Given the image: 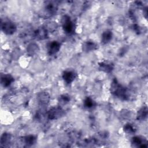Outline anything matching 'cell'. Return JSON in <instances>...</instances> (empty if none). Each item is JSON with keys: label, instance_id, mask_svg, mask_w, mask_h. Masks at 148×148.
<instances>
[{"label": "cell", "instance_id": "6da1fadb", "mask_svg": "<svg viewBox=\"0 0 148 148\" xmlns=\"http://www.w3.org/2000/svg\"><path fill=\"white\" fill-rule=\"evenodd\" d=\"M110 92L112 94L122 100H128L130 98V91L128 89L121 85L116 78L112 82L110 87Z\"/></svg>", "mask_w": 148, "mask_h": 148}, {"label": "cell", "instance_id": "7a4b0ae2", "mask_svg": "<svg viewBox=\"0 0 148 148\" xmlns=\"http://www.w3.org/2000/svg\"><path fill=\"white\" fill-rule=\"evenodd\" d=\"M61 25L64 31L68 35L73 33L75 31V24L68 15H64L61 18Z\"/></svg>", "mask_w": 148, "mask_h": 148}, {"label": "cell", "instance_id": "3957f363", "mask_svg": "<svg viewBox=\"0 0 148 148\" xmlns=\"http://www.w3.org/2000/svg\"><path fill=\"white\" fill-rule=\"evenodd\" d=\"M65 114V110L60 106H53L46 113L47 118L51 120L60 119L63 117Z\"/></svg>", "mask_w": 148, "mask_h": 148}, {"label": "cell", "instance_id": "277c9868", "mask_svg": "<svg viewBox=\"0 0 148 148\" xmlns=\"http://www.w3.org/2000/svg\"><path fill=\"white\" fill-rule=\"evenodd\" d=\"M1 26L2 31L8 35L13 34L17 31L16 25L10 20H1Z\"/></svg>", "mask_w": 148, "mask_h": 148}, {"label": "cell", "instance_id": "5b68a950", "mask_svg": "<svg viewBox=\"0 0 148 148\" xmlns=\"http://www.w3.org/2000/svg\"><path fill=\"white\" fill-rule=\"evenodd\" d=\"M61 47V44L57 40H53L47 44L46 48L47 53L49 56H53L57 54Z\"/></svg>", "mask_w": 148, "mask_h": 148}, {"label": "cell", "instance_id": "8992f818", "mask_svg": "<svg viewBox=\"0 0 148 148\" xmlns=\"http://www.w3.org/2000/svg\"><path fill=\"white\" fill-rule=\"evenodd\" d=\"M33 36L37 40H45L48 38L49 32L45 27H40L34 31Z\"/></svg>", "mask_w": 148, "mask_h": 148}, {"label": "cell", "instance_id": "52a82bcc", "mask_svg": "<svg viewBox=\"0 0 148 148\" xmlns=\"http://www.w3.org/2000/svg\"><path fill=\"white\" fill-rule=\"evenodd\" d=\"M76 77V73L72 70H65L62 72V77L66 84H71Z\"/></svg>", "mask_w": 148, "mask_h": 148}, {"label": "cell", "instance_id": "ba28073f", "mask_svg": "<svg viewBox=\"0 0 148 148\" xmlns=\"http://www.w3.org/2000/svg\"><path fill=\"white\" fill-rule=\"evenodd\" d=\"M37 99L39 103L42 106H47L50 101V97L49 94L46 91H42L38 94Z\"/></svg>", "mask_w": 148, "mask_h": 148}, {"label": "cell", "instance_id": "9c48e42d", "mask_svg": "<svg viewBox=\"0 0 148 148\" xmlns=\"http://www.w3.org/2000/svg\"><path fill=\"white\" fill-rule=\"evenodd\" d=\"M132 145L135 147H147V140L141 136H135L132 137L131 140Z\"/></svg>", "mask_w": 148, "mask_h": 148}, {"label": "cell", "instance_id": "30bf717a", "mask_svg": "<svg viewBox=\"0 0 148 148\" xmlns=\"http://www.w3.org/2000/svg\"><path fill=\"white\" fill-rule=\"evenodd\" d=\"M114 68V64L108 61H102L98 64V69L100 71L109 73L111 72Z\"/></svg>", "mask_w": 148, "mask_h": 148}, {"label": "cell", "instance_id": "8fae6325", "mask_svg": "<svg viewBox=\"0 0 148 148\" xmlns=\"http://www.w3.org/2000/svg\"><path fill=\"white\" fill-rule=\"evenodd\" d=\"M57 9V5L53 1L47 2L44 8L45 12L47 13V14H48L49 16H52L56 13Z\"/></svg>", "mask_w": 148, "mask_h": 148}, {"label": "cell", "instance_id": "7c38bea8", "mask_svg": "<svg viewBox=\"0 0 148 148\" xmlns=\"http://www.w3.org/2000/svg\"><path fill=\"white\" fill-rule=\"evenodd\" d=\"M98 45L92 41V40H87L85 41L82 45V50L84 52H90L94 50H95L98 49Z\"/></svg>", "mask_w": 148, "mask_h": 148}, {"label": "cell", "instance_id": "4fadbf2b", "mask_svg": "<svg viewBox=\"0 0 148 148\" xmlns=\"http://www.w3.org/2000/svg\"><path fill=\"white\" fill-rule=\"evenodd\" d=\"M14 81V77L9 73L3 74L1 77V84L4 87H9L13 82Z\"/></svg>", "mask_w": 148, "mask_h": 148}, {"label": "cell", "instance_id": "5bb4252c", "mask_svg": "<svg viewBox=\"0 0 148 148\" xmlns=\"http://www.w3.org/2000/svg\"><path fill=\"white\" fill-rule=\"evenodd\" d=\"M113 38V32L110 29L105 30L101 35V42L105 45L109 43Z\"/></svg>", "mask_w": 148, "mask_h": 148}, {"label": "cell", "instance_id": "9a60e30c", "mask_svg": "<svg viewBox=\"0 0 148 148\" xmlns=\"http://www.w3.org/2000/svg\"><path fill=\"white\" fill-rule=\"evenodd\" d=\"M148 114V109L147 106H143L137 112L136 119L139 121L145 120Z\"/></svg>", "mask_w": 148, "mask_h": 148}, {"label": "cell", "instance_id": "2e32d148", "mask_svg": "<svg viewBox=\"0 0 148 148\" xmlns=\"http://www.w3.org/2000/svg\"><path fill=\"white\" fill-rule=\"evenodd\" d=\"M21 140L25 145L31 146L35 144L36 142V137L33 135H28L21 138Z\"/></svg>", "mask_w": 148, "mask_h": 148}, {"label": "cell", "instance_id": "e0dca14e", "mask_svg": "<svg viewBox=\"0 0 148 148\" xmlns=\"http://www.w3.org/2000/svg\"><path fill=\"white\" fill-rule=\"evenodd\" d=\"M39 51V47L38 45L35 43H31L29 44L27 47V52L28 55L33 56L38 54Z\"/></svg>", "mask_w": 148, "mask_h": 148}, {"label": "cell", "instance_id": "ac0fdd59", "mask_svg": "<svg viewBox=\"0 0 148 148\" xmlns=\"http://www.w3.org/2000/svg\"><path fill=\"white\" fill-rule=\"evenodd\" d=\"M12 140V135L9 133H3L0 139L1 146L3 147L8 146V145L11 142Z\"/></svg>", "mask_w": 148, "mask_h": 148}, {"label": "cell", "instance_id": "d6986e66", "mask_svg": "<svg viewBox=\"0 0 148 148\" xmlns=\"http://www.w3.org/2000/svg\"><path fill=\"white\" fill-rule=\"evenodd\" d=\"M83 105L86 108L91 109L95 106L96 103L91 97H87L84 99L83 102Z\"/></svg>", "mask_w": 148, "mask_h": 148}, {"label": "cell", "instance_id": "ffe728a7", "mask_svg": "<svg viewBox=\"0 0 148 148\" xmlns=\"http://www.w3.org/2000/svg\"><path fill=\"white\" fill-rule=\"evenodd\" d=\"M123 131L127 134H134L136 132V128L131 123H127L123 127Z\"/></svg>", "mask_w": 148, "mask_h": 148}, {"label": "cell", "instance_id": "44dd1931", "mask_svg": "<svg viewBox=\"0 0 148 148\" xmlns=\"http://www.w3.org/2000/svg\"><path fill=\"white\" fill-rule=\"evenodd\" d=\"M46 29L48 31V32H53L57 29L58 28V24L56 22L54 21H50L48 22L47 24H46V26H44Z\"/></svg>", "mask_w": 148, "mask_h": 148}, {"label": "cell", "instance_id": "7402d4cb", "mask_svg": "<svg viewBox=\"0 0 148 148\" xmlns=\"http://www.w3.org/2000/svg\"><path fill=\"white\" fill-rule=\"evenodd\" d=\"M71 100V98L69 95L68 94H62L58 98V101L60 105H64L69 103Z\"/></svg>", "mask_w": 148, "mask_h": 148}, {"label": "cell", "instance_id": "603a6c76", "mask_svg": "<svg viewBox=\"0 0 148 148\" xmlns=\"http://www.w3.org/2000/svg\"><path fill=\"white\" fill-rule=\"evenodd\" d=\"M133 28H134V30L135 31H136V32H139V27L137 25V24H134L133 25Z\"/></svg>", "mask_w": 148, "mask_h": 148}, {"label": "cell", "instance_id": "cb8c5ba5", "mask_svg": "<svg viewBox=\"0 0 148 148\" xmlns=\"http://www.w3.org/2000/svg\"><path fill=\"white\" fill-rule=\"evenodd\" d=\"M143 15L146 18H147V7H145L143 9Z\"/></svg>", "mask_w": 148, "mask_h": 148}]
</instances>
